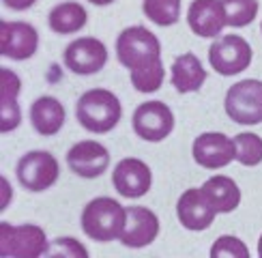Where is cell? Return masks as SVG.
<instances>
[{
    "label": "cell",
    "mask_w": 262,
    "mask_h": 258,
    "mask_svg": "<svg viewBox=\"0 0 262 258\" xmlns=\"http://www.w3.org/2000/svg\"><path fill=\"white\" fill-rule=\"evenodd\" d=\"M3 37V56L11 60H28L37 54L39 32L28 22H3L0 24Z\"/></svg>",
    "instance_id": "4fadbf2b"
},
{
    "label": "cell",
    "mask_w": 262,
    "mask_h": 258,
    "mask_svg": "<svg viewBox=\"0 0 262 258\" xmlns=\"http://www.w3.org/2000/svg\"><path fill=\"white\" fill-rule=\"evenodd\" d=\"M211 258H249V247L238 236L224 234L213 243Z\"/></svg>",
    "instance_id": "d4e9b609"
},
{
    "label": "cell",
    "mask_w": 262,
    "mask_h": 258,
    "mask_svg": "<svg viewBox=\"0 0 262 258\" xmlns=\"http://www.w3.org/2000/svg\"><path fill=\"white\" fill-rule=\"evenodd\" d=\"M3 3H5V7L13 9V11H26L35 5L37 0H3Z\"/></svg>",
    "instance_id": "f1b7e54d"
},
{
    "label": "cell",
    "mask_w": 262,
    "mask_h": 258,
    "mask_svg": "<svg viewBox=\"0 0 262 258\" xmlns=\"http://www.w3.org/2000/svg\"><path fill=\"white\" fill-rule=\"evenodd\" d=\"M75 116L86 132L107 134L118 125L123 116V105L112 91L91 89L75 103Z\"/></svg>",
    "instance_id": "6da1fadb"
},
{
    "label": "cell",
    "mask_w": 262,
    "mask_h": 258,
    "mask_svg": "<svg viewBox=\"0 0 262 258\" xmlns=\"http://www.w3.org/2000/svg\"><path fill=\"white\" fill-rule=\"evenodd\" d=\"M226 114L238 125L262 123V82L241 80L232 84L226 93Z\"/></svg>",
    "instance_id": "5b68a950"
},
{
    "label": "cell",
    "mask_w": 262,
    "mask_h": 258,
    "mask_svg": "<svg viewBox=\"0 0 262 258\" xmlns=\"http://www.w3.org/2000/svg\"><path fill=\"white\" fill-rule=\"evenodd\" d=\"M19 78L11 71V69H3V101H15V97L19 95Z\"/></svg>",
    "instance_id": "83f0119b"
},
{
    "label": "cell",
    "mask_w": 262,
    "mask_h": 258,
    "mask_svg": "<svg viewBox=\"0 0 262 258\" xmlns=\"http://www.w3.org/2000/svg\"><path fill=\"white\" fill-rule=\"evenodd\" d=\"M159 234L157 215L146 207H127V218L121 232V243L127 247H146Z\"/></svg>",
    "instance_id": "5bb4252c"
},
{
    "label": "cell",
    "mask_w": 262,
    "mask_h": 258,
    "mask_svg": "<svg viewBox=\"0 0 262 258\" xmlns=\"http://www.w3.org/2000/svg\"><path fill=\"white\" fill-rule=\"evenodd\" d=\"M3 183H5V204L0 207V211H5V209H7V204H9V196H11V185H9V181L5 179Z\"/></svg>",
    "instance_id": "f546056e"
},
{
    "label": "cell",
    "mask_w": 262,
    "mask_h": 258,
    "mask_svg": "<svg viewBox=\"0 0 262 258\" xmlns=\"http://www.w3.org/2000/svg\"><path fill=\"white\" fill-rule=\"evenodd\" d=\"M228 26H249L258 15V0H222Z\"/></svg>",
    "instance_id": "7402d4cb"
},
{
    "label": "cell",
    "mask_w": 262,
    "mask_h": 258,
    "mask_svg": "<svg viewBox=\"0 0 262 258\" xmlns=\"http://www.w3.org/2000/svg\"><path fill=\"white\" fill-rule=\"evenodd\" d=\"M252 46L241 35H224L209 48V62L220 75H236L252 64Z\"/></svg>",
    "instance_id": "8992f818"
},
{
    "label": "cell",
    "mask_w": 262,
    "mask_h": 258,
    "mask_svg": "<svg viewBox=\"0 0 262 258\" xmlns=\"http://www.w3.org/2000/svg\"><path fill=\"white\" fill-rule=\"evenodd\" d=\"M206 82V69L193 52H185L172 62V86L181 95L195 93Z\"/></svg>",
    "instance_id": "e0dca14e"
},
{
    "label": "cell",
    "mask_w": 262,
    "mask_h": 258,
    "mask_svg": "<svg viewBox=\"0 0 262 258\" xmlns=\"http://www.w3.org/2000/svg\"><path fill=\"white\" fill-rule=\"evenodd\" d=\"M260 30H262V24H260Z\"/></svg>",
    "instance_id": "d6a6232c"
},
{
    "label": "cell",
    "mask_w": 262,
    "mask_h": 258,
    "mask_svg": "<svg viewBox=\"0 0 262 258\" xmlns=\"http://www.w3.org/2000/svg\"><path fill=\"white\" fill-rule=\"evenodd\" d=\"M89 3H93V5H97V7H103V5H112L114 0H89Z\"/></svg>",
    "instance_id": "4dcf8cb0"
},
{
    "label": "cell",
    "mask_w": 262,
    "mask_h": 258,
    "mask_svg": "<svg viewBox=\"0 0 262 258\" xmlns=\"http://www.w3.org/2000/svg\"><path fill=\"white\" fill-rule=\"evenodd\" d=\"M134 132L146 142H161L174 129V114L163 101H144L136 107L131 118Z\"/></svg>",
    "instance_id": "ba28073f"
},
{
    "label": "cell",
    "mask_w": 262,
    "mask_h": 258,
    "mask_svg": "<svg viewBox=\"0 0 262 258\" xmlns=\"http://www.w3.org/2000/svg\"><path fill=\"white\" fill-rule=\"evenodd\" d=\"M258 256L262 258V234H260V239H258Z\"/></svg>",
    "instance_id": "1f68e13d"
},
{
    "label": "cell",
    "mask_w": 262,
    "mask_h": 258,
    "mask_svg": "<svg viewBox=\"0 0 262 258\" xmlns=\"http://www.w3.org/2000/svg\"><path fill=\"white\" fill-rule=\"evenodd\" d=\"M21 123V112L15 101H3V116H0V132L9 134Z\"/></svg>",
    "instance_id": "4316f807"
},
{
    "label": "cell",
    "mask_w": 262,
    "mask_h": 258,
    "mask_svg": "<svg viewBox=\"0 0 262 258\" xmlns=\"http://www.w3.org/2000/svg\"><path fill=\"white\" fill-rule=\"evenodd\" d=\"M86 22H89L86 9L80 3H73V0L56 5L48 15V24L56 35H73V32H80L86 26Z\"/></svg>",
    "instance_id": "ffe728a7"
},
{
    "label": "cell",
    "mask_w": 262,
    "mask_h": 258,
    "mask_svg": "<svg viewBox=\"0 0 262 258\" xmlns=\"http://www.w3.org/2000/svg\"><path fill=\"white\" fill-rule=\"evenodd\" d=\"M112 183L116 191L125 198H142L152 185V172L148 164L138 157H125L116 164L112 172Z\"/></svg>",
    "instance_id": "8fae6325"
},
{
    "label": "cell",
    "mask_w": 262,
    "mask_h": 258,
    "mask_svg": "<svg viewBox=\"0 0 262 258\" xmlns=\"http://www.w3.org/2000/svg\"><path fill=\"white\" fill-rule=\"evenodd\" d=\"M234 140V148H236V161L243 166H258L262 161V138L247 132V134H238L232 138Z\"/></svg>",
    "instance_id": "603a6c76"
},
{
    "label": "cell",
    "mask_w": 262,
    "mask_h": 258,
    "mask_svg": "<svg viewBox=\"0 0 262 258\" xmlns=\"http://www.w3.org/2000/svg\"><path fill=\"white\" fill-rule=\"evenodd\" d=\"M58 161L48 150H30L17 161V181L30 191H46L58 181Z\"/></svg>",
    "instance_id": "52a82bcc"
},
{
    "label": "cell",
    "mask_w": 262,
    "mask_h": 258,
    "mask_svg": "<svg viewBox=\"0 0 262 258\" xmlns=\"http://www.w3.org/2000/svg\"><path fill=\"white\" fill-rule=\"evenodd\" d=\"M48 236L43 228L35 224L13 226L9 222H0V256L15 258H37L46 256Z\"/></svg>",
    "instance_id": "277c9868"
},
{
    "label": "cell",
    "mask_w": 262,
    "mask_h": 258,
    "mask_svg": "<svg viewBox=\"0 0 262 258\" xmlns=\"http://www.w3.org/2000/svg\"><path fill=\"white\" fill-rule=\"evenodd\" d=\"M116 56L125 69L140 71L161 62V43L144 26H129L116 39Z\"/></svg>",
    "instance_id": "3957f363"
},
{
    "label": "cell",
    "mask_w": 262,
    "mask_h": 258,
    "mask_svg": "<svg viewBox=\"0 0 262 258\" xmlns=\"http://www.w3.org/2000/svg\"><path fill=\"white\" fill-rule=\"evenodd\" d=\"M163 75H166V69H163V62L152 64L148 69H140V71H131V84L138 93H155L161 89L163 84Z\"/></svg>",
    "instance_id": "cb8c5ba5"
},
{
    "label": "cell",
    "mask_w": 262,
    "mask_h": 258,
    "mask_svg": "<svg viewBox=\"0 0 262 258\" xmlns=\"http://www.w3.org/2000/svg\"><path fill=\"white\" fill-rule=\"evenodd\" d=\"M46 256H64V258H89V250L73 236H60V239L52 241L48 245Z\"/></svg>",
    "instance_id": "484cf974"
},
{
    "label": "cell",
    "mask_w": 262,
    "mask_h": 258,
    "mask_svg": "<svg viewBox=\"0 0 262 258\" xmlns=\"http://www.w3.org/2000/svg\"><path fill=\"white\" fill-rule=\"evenodd\" d=\"M67 164L71 172L82 179H97L110 166V153L107 148L95 140H82L73 144L67 153Z\"/></svg>",
    "instance_id": "7c38bea8"
},
{
    "label": "cell",
    "mask_w": 262,
    "mask_h": 258,
    "mask_svg": "<svg viewBox=\"0 0 262 258\" xmlns=\"http://www.w3.org/2000/svg\"><path fill=\"white\" fill-rule=\"evenodd\" d=\"M127 209L118 200L99 196L91 200L82 211V230L93 241L107 243L121 236Z\"/></svg>",
    "instance_id": "7a4b0ae2"
},
{
    "label": "cell",
    "mask_w": 262,
    "mask_h": 258,
    "mask_svg": "<svg viewBox=\"0 0 262 258\" xmlns=\"http://www.w3.org/2000/svg\"><path fill=\"white\" fill-rule=\"evenodd\" d=\"M191 153L198 166L206 170H220L236 157V148L234 140H230L228 136L220 132H206L193 140Z\"/></svg>",
    "instance_id": "30bf717a"
},
{
    "label": "cell",
    "mask_w": 262,
    "mask_h": 258,
    "mask_svg": "<svg viewBox=\"0 0 262 258\" xmlns=\"http://www.w3.org/2000/svg\"><path fill=\"white\" fill-rule=\"evenodd\" d=\"M200 189L217 213H232L241 204V189H238L236 181L230 177L215 175L206 179Z\"/></svg>",
    "instance_id": "d6986e66"
},
{
    "label": "cell",
    "mask_w": 262,
    "mask_h": 258,
    "mask_svg": "<svg viewBox=\"0 0 262 258\" xmlns=\"http://www.w3.org/2000/svg\"><path fill=\"white\" fill-rule=\"evenodd\" d=\"M30 123L39 136H56L64 125V107L56 97H39L30 105Z\"/></svg>",
    "instance_id": "ac0fdd59"
},
{
    "label": "cell",
    "mask_w": 262,
    "mask_h": 258,
    "mask_svg": "<svg viewBox=\"0 0 262 258\" xmlns=\"http://www.w3.org/2000/svg\"><path fill=\"white\" fill-rule=\"evenodd\" d=\"M187 24L198 37L213 39L222 35L224 26H228L222 0H193L187 11Z\"/></svg>",
    "instance_id": "2e32d148"
},
{
    "label": "cell",
    "mask_w": 262,
    "mask_h": 258,
    "mask_svg": "<svg viewBox=\"0 0 262 258\" xmlns=\"http://www.w3.org/2000/svg\"><path fill=\"white\" fill-rule=\"evenodd\" d=\"M62 60L67 64V69L78 73V75H93L103 69L107 62V50L103 41L95 37H80L71 41L67 50L62 54Z\"/></svg>",
    "instance_id": "9c48e42d"
},
{
    "label": "cell",
    "mask_w": 262,
    "mask_h": 258,
    "mask_svg": "<svg viewBox=\"0 0 262 258\" xmlns=\"http://www.w3.org/2000/svg\"><path fill=\"white\" fill-rule=\"evenodd\" d=\"M142 9L157 26H172L181 17V0H144Z\"/></svg>",
    "instance_id": "44dd1931"
},
{
    "label": "cell",
    "mask_w": 262,
    "mask_h": 258,
    "mask_svg": "<svg viewBox=\"0 0 262 258\" xmlns=\"http://www.w3.org/2000/svg\"><path fill=\"white\" fill-rule=\"evenodd\" d=\"M177 215L185 228L198 232V230H206L213 224L217 211L206 200L200 187H191L181 193V198L177 202Z\"/></svg>",
    "instance_id": "9a60e30c"
}]
</instances>
